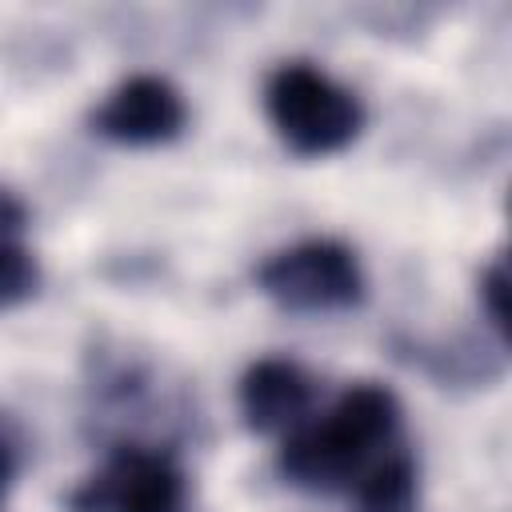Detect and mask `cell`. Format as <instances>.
<instances>
[{
  "mask_svg": "<svg viewBox=\"0 0 512 512\" xmlns=\"http://www.w3.org/2000/svg\"><path fill=\"white\" fill-rule=\"evenodd\" d=\"M396 424L400 400L384 384H348L320 424H296L280 448V472L304 492H340L376 464Z\"/></svg>",
  "mask_w": 512,
  "mask_h": 512,
  "instance_id": "obj_1",
  "label": "cell"
},
{
  "mask_svg": "<svg viewBox=\"0 0 512 512\" xmlns=\"http://www.w3.org/2000/svg\"><path fill=\"white\" fill-rule=\"evenodd\" d=\"M264 112L276 128V136L296 156H332L348 148L364 128L360 100L336 84L328 72L292 60L280 64L268 76L264 88Z\"/></svg>",
  "mask_w": 512,
  "mask_h": 512,
  "instance_id": "obj_2",
  "label": "cell"
},
{
  "mask_svg": "<svg viewBox=\"0 0 512 512\" xmlns=\"http://www.w3.org/2000/svg\"><path fill=\"white\" fill-rule=\"evenodd\" d=\"M256 284L288 312H344L364 300V268L356 252L328 236L272 252L260 264Z\"/></svg>",
  "mask_w": 512,
  "mask_h": 512,
  "instance_id": "obj_3",
  "label": "cell"
},
{
  "mask_svg": "<svg viewBox=\"0 0 512 512\" xmlns=\"http://www.w3.org/2000/svg\"><path fill=\"white\" fill-rule=\"evenodd\" d=\"M184 472L164 448L120 444L108 464L72 492V512H184Z\"/></svg>",
  "mask_w": 512,
  "mask_h": 512,
  "instance_id": "obj_4",
  "label": "cell"
},
{
  "mask_svg": "<svg viewBox=\"0 0 512 512\" xmlns=\"http://www.w3.org/2000/svg\"><path fill=\"white\" fill-rule=\"evenodd\" d=\"M184 124H188V104L180 88L152 72L120 80L104 96V104L92 112V128L100 136L116 144H136V148L168 144L184 132Z\"/></svg>",
  "mask_w": 512,
  "mask_h": 512,
  "instance_id": "obj_5",
  "label": "cell"
},
{
  "mask_svg": "<svg viewBox=\"0 0 512 512\" xmlns=\"http://www.w3.org/2000/svg\"><path fill=\"white\" fill-rule=\"evenodd\" d=\"M236 400L252 432H288L304 420L312 404V380L296 360L264 356L240 376Z\"/></svg>",
  "mask_w": 512,
  "mask_h": 512,
  "instance_id": "obj_6",
  "label": "cell"
},
{
  "mask_svg": "<svg viewBox=\"0 0 512 512\" xmlns=\"http://www.w3.org/2000/svg\"><path fill=\"white\" fill-rule=\"evenodd\" d=\"M24 232H28L24 200L16 192L0 188V312L32 300L40 288V264H36Z\"/></svg>",
  "mask_w": 512,
  "mask_h": 512,
  "instance_id": "obj_7",
  "label": "cell"
},
{
  "mask_svg": "<svg viewBox=\"0 0 512 512\" xmlns=\"http://www.w3.org/2000/svg\"><path fill=\"white\" fill-rule=\"evenodd\" d=\"M356 504L360 512H420V480L412 456L392 452L376 460L356 480Z\"/></svg>",
  "mask_w": 512,
  "mask_h": 512,
  "instance_id": "obj_8",
  "label": "cell"
},
{
  "mask_svg": "<svg viewBox=\"0 0 512 512\" xmlns=\"http://www.w3.org/2000/svg\"><path fill=\"white\" fill-rule=\"evenodd\" d=\"M504 284H508V272H504V260L496 256L484 272H480V304H484V316L496 332H504Z\"/></svg>",
  "mask_w": 512,
  "mask_h": 512,
  "instance_id": "obj_9",
  "label": "cell"
},
{
  "mask_svg": "<svg viewBox=\"0 0 512 512\" xmlns=\"http://www.w3.org/2000/svg\"><path fill=\"white\" fill-rule=\"evenodd\" d=\"M16 472H20V436L8 424V416H0V504H4V492L16 480Z\"/></svg>",
  "mask_w": 512,
  "mask_h": 512,
  "instance_id": "obj_10",
  "label": "cell"
}]
</instances>
